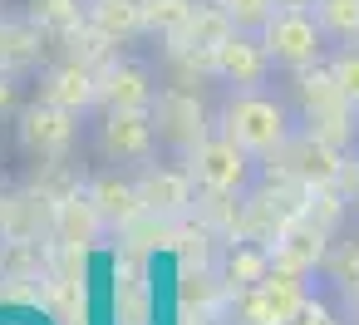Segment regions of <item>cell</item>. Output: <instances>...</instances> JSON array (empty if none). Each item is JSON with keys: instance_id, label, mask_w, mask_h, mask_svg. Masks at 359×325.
I'll use <instances>...</instances> for the list:
<instances>
[{"instance_id": "21", "label": "cell", "mask_w": 359, "mask_h": 325, "mask_svg": "<svg viewBox=\"0 0 359 325\" xmlns=\"http://www.w3.org/2000/svg\"><path fill=\"white\" fill-rule=\"evenodd\" d=\"M295 320H300V325H325V310H320V305H315V310H310V305H305V310H300V315H295Z\"/></svg>"}, {"instance_id": "12", "label": "cell", "mask_w": 359, "mask_h": 325, "mask_svg": "<svg viewBox=\"0 0 359 325\" xmlns=\"http://www.w3.org/2000/svg\"><path fill=\"white\" fill-rule=\"evenodd\" d=\"M320 261V232H285L276 246H271V266H285V271H310Z\"/></svg>"}, {"instance_id": "16", "label": "cell", "mask_w": 359, "mask_h": 325, "mask_svg": "<svg viewBox=\"0 0 359 325\" xmlns=\"http://www.w3.org/2000/svg\"><path fill=\"white\" fill-rule=\"evenodd\" d=\"M266 271H271V251H266V246H236V251L226 256V276H231L236 286H256Z\"/></svg>"}, {"instance_id": "22", "label": "cell", "mask_w": 359, "mask_h": 325, "mask_svg": "<svg viewBox=\"0 0 359 325\" xmlns=\"http://www.w3.org/2000/svg\"><path fill=\"white\" fill-rule=\"evenodd\" d=\"M315 0H276V11H310Z\"/></svg>"}, {"instance_id": "14", "label": "cell", "mask_w": 359, "mask_h": 325, "mask_svg": "<svg viewBox=\"0 0 359 325\" xmlns=\"http://www.w3.org/2000/svg\"><path fill=\"white\" fill-rule=\"evenodd\" d=\"M212 6L231 20V30H246V35H256L276 15V0H212Z\"/></svg>"}, {"instance_id": "5", "label": "cell", "mask_w": 359, "mask_h": 325, "mask_svg": "<svg viewBox=\"0 0 359 325\" xmlns=\"http://www.w3.org/2000/svg\"><path fill=\"white\" fill-rule=\"evenodd\" d=\"M74 138H79L74 114L50 104V99H35V104H25L15 114V148L30 163H60L74 148Z\"/></svg>"}, {"instance_id": "4", "label": "cell", "mask_w": 359, "mask_h": 325, "mask_svg": "<svg viewBox=\"0 0 359 325\" xmlns=\"http://www.w3.org/2000/svg\"><path fill=\"white\" fill-rule=\"evenodd\" d=\"M187 173L202 192L212 197H241L256 183V153H246L241 143H231L226 133H212L197 143V153L187 158Z\"/></svg>"}, {"instance_id": "11", "label": "cell", "mask_w": 359, "mask_h": 325, "mask_svg": "<svg viewBox=\"0 0 359 325\" xmlns=\"http://www.w3.org/2000/svg\"><path fill=\"white\" fill-rule=\"evenodd\" d=\"M310 11H315V20L330 40H339V45L359 40V0H315Z\"/></svg>"}, {"instance_id": "19", "label": "cell", "mask_w": 359, "mask_h": 325, "mask_svg": "<svg viewBox=\"0 0 359 325\" xmlns=\"http://www.w3.org/2000/svg\"><path fill=\"white\" fill-rule=\"evenodd\" d=\"M99 25L109 35H133L143 25V6H128V0H104L99 6Z\"/></svg>"}, {"instance_id": "9", "label": "cell", "mask_w": 359, "mask_h": 325, "mask_svg": "<svg viewBox=\"0 0 359 325\" xmlns=\"http://www.w3.org/2000/svg\"><path fill=\"white\" fill-rule=\"evenodd\" d=\"M40 99H50V104H60V109H69V114H84V109H94L104 94H99V79H94L89 69H79V65H55V69H45V79H40Z\"/></svg>"}, {"instance_id": "7", "label": "cell", "mask_w": 359, "mask_h": 325, "mask_svg": "<svg viewBox=\"0 0 359 325\" xmlns=\"http://www.w3.org/2000/svg\"><path fill=\"white\" fill-rule=\"evenodd\" d=\"M153 124H158V138H163V148H172V153H182V158H192L197 153V143L207 138V109H202V99L197 94H187V89H158V99H153Z\"/></svg>"}, {"instance_id": "18", "label": "cell", "mask_w": 359, "mask_h": 325, "mask_svg": "<svg viewBox=\"0 0 359 325\" xmlns=\"http://www.w3.org/2000/svg\"><path fill=\"white\" fill-rule=\"evenodd\" d=\"M192 178V173H187ZM187 178H177V173H158L148 187H143V202H153V207H163V212H177L182 202H187Z\"/></svg>"}, {"instance_id": "15", "label": "cell", "mask_w": 359, "mask_h": 325, "mask_svg": "<svg viewBox=\"0 0 359 325\" xmlns=\"http://www.w3.org/2000/svg\"><path fill=\"white\" fill-rule=\"evenodd\" d=\"M192 15H197V11L187 6V0H148V6H143V25H153V30H163V35L187 30Z\"/></svg>"}, {"instance_id": "10", "label": "cell", "mask_w": 359, "mask_h": 325, "mask_svg": "<svg viewBox=\"0 0 359 325\" xmlns=\"http://www.w3.org/2000/svg\"><path fill=\"white\" fill-rule=\"evenodd\" d=\"M99 94H104V104H118V109H153V99H158V84H153V74L143 69V65H114L109 69V79L99 84Z\"/></svg>"}, {"instance_id": "1", "label": "cell", "mask_w": 359, "mask_h": 325, "mask_svg": "<svg viewBox=\"0 0 359 325\" xmlns=\"http://www.w3.org/2000/svg\"><path fill=\"white\" fill-rule=\"evenodd\" d=\"M231 143H241L246 153H256V158H271V153H280L285 143H290V133H295V114H290V104L285 99H276V94H256V89H241V94H231L226 99V109H222V124H217Z\"/></svg>"}, {"instance_id": "2", "label": "cell", "mask_w": 359, "mask_h": 325, "mask_svg": "<svg viewBox=\"0 0 359 325\" xmlns=\"http://www.w3.org/2000/svg\"><path fill=\"white\" fill-rule=\"evenodd\" d=\"M89 148H94L99 163H114V168L153 163V153L163 148L158 124H153V109H118V104H104L99 119L89 124Z\"/></svg>"}, {"instance_id": "3", "label": "cell", "mask_w": 359, "mask_h": 325, "mask_svg": "<svg viewBox=\"0 0 359 325\" xmlns=\"http://www.w3.org/2000/svg\"><path fill=\"white\" fill-rule=\"evenodd\" d=\"M256 35H261L276 69H315L325 60V45H330L315 11H276Z\"/></svg>"}, {"instance_id": "13", "label": "cell", "mask_w": 359, "mask_h": 325, "mask_svg": "<svg viewBox=\"0 0 359 325\" xmlns=\"http://www.w3.org/2000/svg\"><path fill=\"white\" fill-rule=\"evenodd\" d=\"M89 197L99 202V212H104L109 222H114V217H128V212L143 202V192H138V187H128V183H118V178H99Z\"/></svg>"}, {"instance_id": "20", "label": "cell", "mask_w": 359, "mask_h": 325, "mask_svg": "<svg viewBox=\"0 0 359 325\" xmlns=\"http://www.w3.org/2000/svg\"><path fill=\"white\" fill-rule=\"evenodd\" d=\"M339 183L359 197V158H349V163H339Z\"/></svg>"}, {"instance_id": "17", "label": "cell", "mask_w": 359, "mask_h": 325, "mask_svg": "<svg viewBox=\"0 0 359 325\" xmlns=\"http://www.w3.org/2000/svg\"><path fill=\"white\" fill-rule=\"evenodd\" d=\"M330 79L339 84L344 104H349V109H359V50H354V45H344V50H334V55H330Z\"/></svg>"}, {"instance_id": "6", "label": "cell", "mask_w": 359, "mask_h": 325, "mask_svg": "<svg viewBox=\"0 0 359 325\" xmlns=\"http://www.w3.org/2000/svg\"><path fill=\"white\" fill-rule=\"evenodd\" d=\"M310 305V296H305V276L300 271H285V266H271L256 286H251V296L241 300V315L251 320V325H295V315Z\"/></svg>"}, {"instance_id": "8", "label": "cell", "mask_w": 359, "mask_h": 325, "mask_svg": "<svg viewBox=\"0 0 359 325\" xmlns=\"http://www.w3.org/2000/svg\"><path fill=\"white\" fill-rule=\"evenodd\" d=\"M212 69H217V79H222V84L256 89V84H266V74H271L276 65H271V55H266L261 35L251 40L246 30H231V35L212 50Z\"/></svg>"}]
</instances>
